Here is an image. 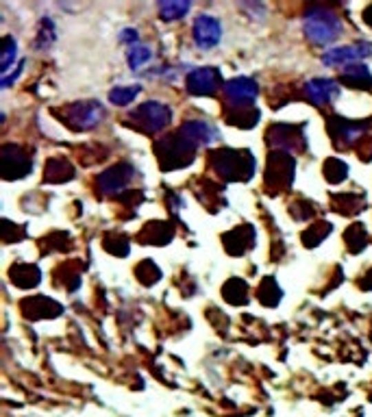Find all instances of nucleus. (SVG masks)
<instances>
[{"label":"nucleus","mask_w":372,"mask_h":417,"mask_svg":"<svg viewBox=\"0 0 372 417\" xmlns=\"http://www.w3.org/2000/svg\"><path fill=\"white\" fill-rule=\"evenodd\" d=\"M255 242V233L251 226H240L236 231H231L229 235H225V248L231 255H244L248 248H253Z\"/></svg>","instance_id":"nucleus-17"},{"label":"nucleus","mask_w":372,"mask_h":417,"mask_svg":"<svg viewBox=\"0 0 372 417\" xmlns=\"http://www.w3.org/2000/svg\"><path fill=\"white\" fill-rule=\"evenodd\" d=\"M364 20H366V22H368V24L372 26V5H370V7H368L366 11H364Z\"/></svg>","instance_id":"nucleus-39"},{"label":"nucleus","mask_w":372,"mask_h":417,"mask_svg":"<svg viewBox=\"0 0 372 417\" xmlns=\"http://www.w3.org/2000/svg\"><path fill=\"white\" fill-rule=\"evenodd\" d=\"M22 309L26 313V317L31 319H39V317H57L61 313V307L54 300L46 298V296H35L31 300H26L22 304Z\"/></svg>","instance_id":"nucleus-16"},{"label":"nucleus","mask_w":372,"mask_h":417,"mask_svg":"<svg viewBox=\"0 0 372 417\" xmlns=\"http://www.w3.org/2000/svg\"><path fill=\"white\" fill-rule=\"evenodd\" d=\"M329 233H331V224L322 222V224H316V226H311V228H307L305 233H302V242H305L307 246H318Z\"/></svg>","instance_id":"nucleus-33"},{"label":"nucleus","mask_w":372,"mask_h":417,"mask_svg":"<svg viewBox=\"0 0 372 417\" xmlns=\"http://www.w3.org/2000/svg\"><path fill=\"white\" fill-rule=\"evenodd\" d=\"M223 39V26L214 16H198L194 20V41L203 50H209Z\"/></svg>","instance_id":"nucleus-10"},{"label":"nucleus","mask_w":372,"mask_h":417,"mask_svg":"<svg viewBox=\"0 0 372 417\" xmlns=\"http://www.w3.org/2000/svg\"><path fill=\"white\" fill-rule=\"evenodd\" d=\"M11 281H13V285H18L22 289H31L39 283V270L35 266L20 263V266L11 268Z\"/></svg>","instance_id":"nucleus-22"},{"label":"nucleus","mask_w":372,"mask_h":417,"mask_svg":"<svg viewBox=\"0 0 372 417\" xmlns=\"http://www.w3.org/2000/svg\"><path fill=\"white\" fill-rule=\"evenodd\" d=\"M329 133L333 137L338 148H349L351 144L362 139V135L366 133V124H355L349 120L333 118V120H329Z\"/></svg>","instance_id":"nucleus-11"},{"label":"nucleus","mask_w":372,"mask_h":417,"mask_svg":"<svg viewBox=\"0 0 372 417\" xmlns=\"http://www.w3.org/2000/svg\"><path fill=\"white\" fill-rule=\"evenodd\" d=\"M302 29L311 44L316 46H327L333 39L340 37L342 33V22L333 11H329L324 7H311L305 13V20H302Z\"/></svg>","instance_id":"nucleus-1"},{"label":"nucleus","mask_w":372,"mask_h":417,"mask_svg":"<svg viewBox=\"0 0 372 417\" xmlns=\"http://www.w3.org/2000/svg\"><path fill=\"white\" fill-rule=\"evenodd\" d=\"M103 246L116 257H127L129 255V239L124 237V235H107Z\"/></svg>","instance_id":"nucleus-30"},{"label":"nucleus","mask_w":372,"mask_h":417,"mask_svg":"<svg viewBox=\"0 0 372 417\" xmlns=\"http://www.w3.org/2000/svg\"><path fill=\"white\" fill-rule=\"evenodd\" d=\"M294 170H296V161L285 155V152H272L270 161H268V170H266V180L268 187L272 185V180H277V189L289 187L294 178Z\"/></svg>","instance_id":"nucleus-7"},{"label":"nucleus","mask_w":372,"mask_h":417,"mask_svg":"<svg viewBox=\"0 0 372 417\" xmlns=\"http://www.w3.org/2000/svg\"><path fill=\"white\" fill-rule=\"evenodd\" d=\"M225 92L229 96V100L233 105H251L255 100V96L259 94V87L253 78H246V76H238V78H231Z\"/></svg>","instance_id":"nucleus-14"},{"label":"nucleus","mask_w":372,"mask_h":417,"mask_svg":"<svg viewBox=\"0 0 372 417\" xmlns=\"http://www.w3.org/2000/svg\"><path fill=\"white\" fill-rule=\"evenodd\" d=\"M372 52V44H351V46H340L331 48L324 52L322 63L324 65H355V61H360Z\"/></svg>","instance_id":"nucleus-12"},{"label":"nucleus","mask_w":372,"mask_h":417,"mask_svg":"<svg viewBox=\"0 0 372 417\" xmlns=\"http://www.w3.org/2000/svg\"><path fill=\"white\" fill-rule=\"evenodd\" d=\"M305 94L307 98L313 105H327V103H333L338 96H340V85L335 81H329V78H313L305 85Z\"/></svg>","instance_id":"nucleus-15"},{"label":"nucleus","mask_w":372,"mask_h":417,"mask_svg":"<svg viewBox=\"0 0 372 417\" xmlns=\"http://www.w3.org/2000/svg\"><path fill=\"white\" fill-rule=\"evenodd\" d=\"M135 168L131 163H118L114 168H109L107 172H103L99 176V187L105 193H118L127 187L131 180L135 178Z\"/></svg>","instance_id":"nucleus-8"},{"label":"nucleus","mask_w":372,"mask_h":417,"mask_svg":"<svg viewBox=\"0 0 372 417\" xmlns=\"http://www.w3.org/2000/svg\"><path fill=\"white\" fill-rule=\"evenodd\" d=\"M155 152H157L163 170H178L194 161L196 146L192 144L189 139H185L181 133H176L170 137H163L155 146Z\"/></svg>","instance_id":"nucleus-3"},{"label":"nucleus","mask_w":372,"mask_h":417,"mask_svg":"<svg viewBox=\"0 0 372 417\" xmlns=\"http://www.w3.org/2000/svg\"><path fill=\"white\" fill-rule=\"evenodd\" d=\"M225 300H229L231 304H246V296H248V287L242 278H231V281L225 285L223 289Z\"/></svg>","instance_id":"nucleus-24"},{"label":"nucleus","mask_w":372,"mask_h":417,"mask_svg":"<svg viewBox=\"0 0 372 417\" xmlns=\"http://www.w3.org/2000/svg\"><path fill=\"white\" fill-rule=\"evenodd\" d=\"M74 170L65 159H52L46 165V180L48 183H63V180L72 178Z\"/></svg>","instance_id":"nucleus-23"},{"label":"nucleus","mask_w":372,"mask_h":417,"mask_svg":"<svg viewBox=\"0 0 372 417\" xmlns=\"http://www.w3.org/2000/svg\"><path fill=\"white\" fill-rule=\"evenodd\" d=\"M178 133H181L185 139H189V142L194 144L196 148L209 146V144H214L216 139L220 137V133H218V129L214 127V124L200 122V120H189V122H185Z\"/></svg>","instance_id":"nucleus-13"},{"label":"nucleus","mask_w":372,"mask_h":417,"mask_svg":"<svg viewBox=\"0 0 372 417\" xmlns=\"http://www.w3.org/2000/svg\"><path fill=\"white\" fill-rule=\"evenodd\" d=\"M342 81L349 83L351 87L357 89H366L372 87V74L366 65H347V70H342Z\"/></svg>","instance_id":"nucleus-21"},{"label":"nucleus","mask_w":372,"mask_h":417,"mask_svg":"<svg viewBox=\"0 0 372 417\" xmlns=\"http://www.w3.org/2000/svg\"><path fill=\"white\" fill-rule=\"evenodd\" d=\"M22 65H24V63H20V67H18V70H16V72H13L11 76H5V78H3V87H5V89H7V87L11 85V83H13V81H16V78L20 76V72H22Z\"/></svg>","instance_id":"nucleus-38"},{"label":"nucleus","mask_w":372,"mask_h":417,"mask_svg":"<svg viewBox=\"0 0 372 417\" xmlns=\"http://www.w3.org/2000/svg\"><path fill=\"white\" fill-rule=\"evenodd\" d=\"M344 237H347V246L351 253H360V250H364L368 246V233H366L364 224H353Z\"/></svg>","instance_id":"nucleus-25"},{"label":"nucleus","mask_w":372,"mask_h":417,"mask_svg":"<svg viewBox=\"0 0 372 417\" xmlns=\"http://www.w3.org/2000/svg\"><path fill=\"white\" fill-rule=\"evenodd\" d=\"M131 120H137V127H142L146 133H159L170 124L172 111L163 103H144L133 111Z\"/></svg>","instance_id":"nucleus-5"},{"label":"nucleus","mask_w":372,"mask_h":417,"mask_svg":"<svg viewBox=\"0 0 372 417\" xmlns=\"http://www.w3.org/2000/svg\"><path fill=\"white\" fill-rule=\"evenodd\" d=\"M192 9L189 3H183V0H174V3H159V11L163 20H181L185 13Z\"/></svg>","instance_id":"nucleus-27"},{"label":"nucleus","mask_w":372,"mask_h":417,"mask_svg":"<svg viewBox=\"0 0 372 417\" xmlns=\"http://www.w3.org/2000/svg\"><path fill=\"white\" fill-rule=\"evenodd\" d=\"M0 161H3V176L7 180L24 178L33 170L31 157H26V152L20 146H3V150H0Z\"/></svg>","instance_id":"nucleus-6"},{"label":"nucleus","mask_w":372,"mask_h":417,"mask_svg":"<svg viewBox=\"0 0 372 417\" xmlns=\"http://www.w3.org/2000/svg\"><path fill=\"white\" fill-rule=\"evenodd\" d=\"M227 118L231 120V124L242 129H253L259 122V109H255L253 105H231Z\"/></svg>","instance_id":"nucleus-20"},{"label":"nucleus","mask_w":372,"mask_h":417,"mask_svg":"<svg viewBox=\"0 0 372 417\" xmlns=\"http://www.w3.org/2000/svg\"><path fill=\"white\" fill-rule=\"evenodd\" d=\"M223 83V76L216 67H198L187 76V89L194 96H214Z\"/></svg>","instance_id":"nucleus-9"},{"label":"nucleus","mask_w":372,"mask_h":417,"mask_svg":"<svg viewBox=\"0 0 372 417\" xmlns=\"http://www.w3.org/2000/svg\"><path fill=\"white\" fill-rule=\"evenodd\" d=\"M324 174H327L329 183H333V185L342 183V180L347 178V174H349V165L344 161H340V159H329L324 163Z\"/></svg>","instance_id":"nucleus-29"},{"label":"nucleus","mask_w":372,"mask_h":417,"mask_svg":"<svg viewBox=\"0 0 372 417\" xmlns=\"http://www.w3.org/2000/svg\"><path fill=\"white\" fill-rule=\"evenodd\" d=\"M364 278H372V270H370V272H368V274H366ZM362 287H364V289H372V281H366V283H364Z\"/></svg>","instance_id":"nucleus-40"},{"label":"nucleus","mask_w":372,"mask_h":417,"mask_svg":"<svg viewBox=\"0 0 372 417\" xmlns=\"http://www.w3.org/2000/svg\"><path fill=\"white\" fill-rule=\"evenodd\" d=\"M259 300L266 304V307H277L281 300V289L274 283V278H266L264 283L259 285Z\"/></svg>","instance_id":"nucleus-26"},{"label":"nucleus","mask_w":372,"mask_h":417,"mask_svg":"<svg viewBox=\"0 0 372 417\" xmlns=\"http://www.w3.org/2000/svg\"><path fill=\"white\" fill-rule=\"evenodd\" d=\"M39 39H37V46L39 48H44V46H48V44H52L54 41V24L50 22V20H41L39 22Z\"/></svg>","instance_id":"nucleus-35"},{"label":"nucleus","mask_w":372,"mask_h":417,"mask_svg":"<svg viewBox=\"0 0 372 417\" xmlns=\"http://www.w3.org/2000/svg\"><path fill=\"white\" fill-rule=\"evenodd\" d=\"M172 226L165 224V222H150V224L144 226L140 239L146 242V244H153V246H165L170 239H172Z\"/></svg>","instance_id":"nucleus-19"},{"label":"nucleus","mask_w":372,"mask_h":417,"mask_svg":"<svg viewBox=\"0 0 372 417\" xmlns=\"http://www.w3.org/2000/svg\"><path fill=\"white\" fill-rule=\"evenodd\" d=\"M335 198L344 200V204L338 206L340 213H357V211H362V206L366 202V198L360 196V193H344V196H335Z\"/></svg>","instance_id":"nucleus-34"},{"label":"nucleus","mask_w":372,"mask_h":417,"mask_svg":"<svg viewBox=\"0 0 372 417\" xmlns=\"http://www.w3.org/2000/svg\"><path fill=\"white\" fill-rule=\"evenodd\" d=\"M16 52H18V44L11 37H5V50H3V74L5 76L9 72V65L13 63V59H16Z\"/></svg>","instance_id":"nucleus-36"},{"label":"nucleus","mask_w":372,"mask_h":417,"mask_svg":"<svg viewBox=\"0 0 372 417\" xmlns=\"http://www.w3.org/2000/svg\"><path fill=\"white\" fill-rule=\"evenodd\" d=\"M127 59H129V65L133 67V70H140L144 63H148L150 59H153V50H150L148 46H133L131 50H129V54H127Z\"/></svg>","instance_id":"nucleus-31"},{"label":"nucleus","mask_w":372,"mask_h":417,"mask_svg":"<svg viewBox=\"0 0 372 417\" xmlns=\"http://www.w3.org/2000/svg\"><path fill=\"white\" fill-rule=\"evenodd\" d=\"M135 274H137V278H140L144 285H155L159 278H161V270L155 266L153 261H144L142 266L135 270Z\"/></svg>","instance_id":"nucleus-32"},{"label":"nucleus","mask_w":372,"mask_h":417,"mask_svg":"<svg viewBox=\"0 0 372 417\" xmlns=\"http://www.w3.org/2000/svg\"><path fill=\"white\" fill-rule=\"evenodd\" d=\"M137 94H140V85H129V87H114L109 92V100L112 105H118V107H124V105H131Z\"/></svg>","instance_id":"nucleus-28"},{"label":"nucleus","mask_w":372,"mask_h":417,"mask_svg":"<svg viewBox=\"0 0 372 417\" xmlns=\"http://www.w3.org/2000/svg\"><path fill=\"white\" fill-rule=\"evenodd\" d=\"M120 41H124V44H135V46H137V41H140V37H137V31H133V29H124V31L120 33Z\"/></svg>","instance_id":"nucleus-37"},{"label":"nucleus","mask_w":372,"mask_h":417,"mask_svg":"<svg viewBox=\"0 0 372 417\" xmlns=\"http://www.w3.org/2000/svg\"><path fill=\"white\" fill-rule=\"evenodd\" d=\"M211 165L227 180H248L255 172V159L248 150H216L211 152Z\"/></svg>","instance_id":"nucleus-2"},{"label":"nucleus","mask_w":372,"mask_h":417,"mask_svg":"<svg viewBox=\"0 0 372 417\" xmlns=\"http://www.w3.org/2000/svg\"><path fill=\"white\" fill-rule=\"evenodd\" d=\"M268 142L277 148H300L302 146V137L298 135L296 127H272L268 131Z\"/></svg>","instance_id":"nucleus-18"},{"label":"nucleus","mask_w":372,"mask_h":417,"mask_svg":"<svg viewBox=\"0 0 372 417\" xmlns=\"http://www.w3.org/2000/svg\"><path fill=\"white\" fill-rule=\"evenodd\" d=\"M57 114L63 118L68 127H72L74 131H92L105 120V109L101 103L87 100V103H72L70 107H65Z\"/></svg>","instance_id":"nucleus-4"}]
</instances>
